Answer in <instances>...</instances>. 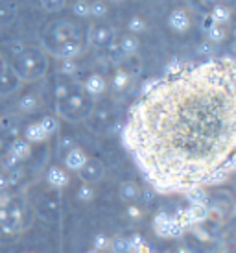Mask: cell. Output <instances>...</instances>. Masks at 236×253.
<instances>
[{"label": "cell", "instance_id": "cell-1", "mask_svg": "<svg viewBox=\"0 0 236 253\" xmlns=\"http://www.w3.org/2000/svg\"><path fill=\"white\" fill-rule=\"evenodd\" d=\"M122 142L157 194H188L236 174V59L168 69L131 104Z\"/></svg>", "mask_w": 236, "mask_h": 253}, {"label": "cell", "instance_id": "cell-2", "mask_svg": "<svg viewBox=\"0 0 236 253\" xmlns=\"http://www.w3.org/2000/svg\"><path fill=\"white\" fill-rule=\"evenodd\" d=\"M41 46L48 56L67 61V59H76L83 52L85 41L74 22L56 21L44 30L41 37Z\"/></svg>", "mask_w": 236, "mask_h": 253}, {"label": "cell", "instance_id": "cell-3", "mask_svg": "<svg viewBox=\"0 0 236 253\" xmlns=\"http://www.w3.org/2000/svg\"><path fill=\"white\" fill-rule=\"evenodd\" d=\"M94 111V98L85 91L81 84L72 80H61L56 85V113L67 122L89 120Z\"/></svg>", "mask_w": 236, "mask_h": 253}, {"label": "cell", "instance_id": "cell-4", "mask_svg": "<svg viewBox=\"0 0 236 253\" xmlns=\"http://www.w3.org/2000/svg\"><path fill=\"white\" fill-rule=\"evenodd\" d=\"M32 224V211L24 194L0 190V235L17 237Z\"/></svg>", "mask_w": 236, "mask_h": 253}, {"label": "cell", "instance_id": "cell-5", "mask_svg": "<svg viewBox=\"0 0 236 253\" xmlns=\"http://www.w3.org/2000/svg\"><path fill=\"white\" fill-rule=\"evenodd\" d=\"M11 67L19 74L22 84H34L46 76L50 69L48 54L42 50V46L26 44L15 54Z\"/></svg>", "mask_w": 236, "mask_h": 253}, {"label": "cell", "instance_id": "cell-6", "mask_svg": "<svg viewBox=\"0 0 236 253\" xmlns=\"http://www.w3.org/2000/svg\"><path fill=\"white\" fill-rule=\"evenodd\" d=\"M153 231L157 233L159 237H162V239H177L187 229L177 222V218L174 214L159 212L153 218Z\"/></svg>", "mask_w": 236, "mask_h": 253}, {"label": "cell", "instance_id": "cell-7", "mask_svg": "<svg viewBox=\"0 0 236 253\" xmlns=\"http://www.w3.org/2000/svg\"><path fill=\"white\" fill-rule=\"evenodd\" d=\"M87 41H89V44L94 46V48L107 50L113 42L117 41V34H115V28L109 26L107 22H96V24H92L89 28Z\"/></svg>", "mask_w": 236, "mask_h": 253}, {"label": "cell", "instance_id": "cell-8", "mask_svg": "<svg viewBox=\"0 0 236 253\" xmlns=\"http://www.w3.org/2000/svg\"><path fill=\"white\" fill-rule=\"evenodd\" d=\"M78 176L83 183L94 185V183L102 181V177L105 176V167L104 163L96 159V157H89L81 169L78 170Z\"/></svg>", "mask_w": 236, "mask_h": 253}, {"label": "cell", "instance_id": "cell-9", "mask_svg": "<svg viewBox=\"0 0 236 253\" xmlns=\"http://www.w3.org/2000/svg\"><path fill=\"white\" fill-rule=\"evenodd\" d=\"M22 80L19 78V74L15 72V69L11 67V63L7 65L4 71L0 72V96H9L13 92L21 91Z\"/></svg>", "mask_w": 236, "mask_h": 253}, {"label": "cell", "instance_id": "cell-10", "mask_svg": "<svg viewBox=\"0 0 236 253\" xmlns=\"http://www.w3.org/2000/svg\"><path fill=\"white\" fill-rule=\"evenodd\" d=\"M168 26L174 30L175 34H187L192 26V17L187 7H175L174 11L168 15Z\"/></svg>", "mask_w": 236, "mask_h": 253}, {"label": "cell", "instance_id": "cell-11", "mask_svg": "<svg viewBox=\"0 0 236 253\" xmlns=\"http://www.w3.org/2000/svg\"><path fill=\"white\" fill-rule=\"evenodd\" d=\"M118 196L124 204H139L142 200V189L137 181L133 179H127V181H122L120 187H118Z\"/></svg>", "mask_w": 236, "mask_h": 253}, {"label": "cell", "instance_id": "cell-12", "mask_svg": "<svg viewBox=\"0 0 236 253\" xmlns=\"http://www.w3.org/2000/svg\"><path fill=\"white\" fill-rule=\"evenodd\" d=\"M87 159H89V155L85 154L81 148L72 146V148H69V150H67L63 163H65V169H67V170H70V172H78V170L85 165V161H87Z\"/></svg>", "mask_w": 236, "mask_h": 253}, {"label": "cell", "instance_id": "cell-13", "mask_svg": "<svg viewBox=\"0 0 236 253\" xmlns=\"http://www.w3.org/2000/svg\"><path fill=\"white\" fill-rule=\"evenodd\" d=\"M81 87L89 92L92 98H96V96H100V94L105 92V89H107V80H105L102 74L94 72V74H89V76L81 82Z\"/></svg>", "mask_w": 236, "mask_h": 253}, {"label": "cell", "instance_id": "cell-14", "mask_svg": "<svg viewBox=\"0 0 236 253\" xmlns=\"http://www.w3.org/2000/svg\"><path fill=\"white\" fill-rule=\"evenodd\" d=\"M46 181L52 189H63L69 185V172L63 167H52L46 174Z\"/></svg>", "mask_w": 236, "mask_h": 253}, {"label": "cell", "instance_id": "cell-15", "mask_svg": "<svg viewBox=\"0 0 236 253\" xmlns=\"http://www.w3.org/2000/svg\"><path fill=\"white\" fill-rule=\"evenodd\" d=\"M131 80H133L131 72L125 71L124 67H118L117 71H115V74H113V78H111V87L117 92H124L125 89L129 87Z\"/></svg>", "mask_w": 236, "mask_h": 253}, {"label": "cell", "instance_id": "cell-16", "mask_svg": "<svg viewBox=\"0 0 236 253\" xmlns=\"http://www.w3.org/2000/svg\"><path fill=\"white\" fill-rule=\"evenodd\" d=\"M17 17V6L9 0H0V28H6Z\"/></svg>", "mask_w": 236, "mask_h": 253}, {"label": "cell", "instance_id": "cell-17", "mask_svg": "<svg viewBox=\"0 0 236 253\" xmlns=\"http://www.w3.org/2000/svg\"><path fill=\"white\" fill-rule=\"evenodd\" d=\"M208 13L214 19L216 24H223V26H227L231 22V19H233V9H231L227 4H222V2H220V4H214Z\"/></svg>", "mask_w": 236, "mask_h": 253}, {"label": "cell", "instance_id": "cell-18", "mask_svg": "<svg viewBox=\"0 0 236 253\" xmlns=\"http://www.w3.org/2000/svg\"><path fill=\"white\" fill-rule=\"evenodd\" d=\"M117 42H118V48L122 50L124 56H133V54L139 52L140 41H139V37L133 36V34H124Z\"/></svg>", "mask_w": 236, "mask_h": 253}, {"label": "cell", "instance_id": "cell-19", "mask_svg": "<svg viewBox=\"0 0 236 253\" xmlns=\"http://www.w3.org/2000/svg\"><path fill=\"white\" fill-rule=\"evenodd\" d=\"M48 137L50 135L46 133V129H44V126L41 124V120L32 124V126L26 129V141L28 142H41V141H44V139H48Z\"/></svg>", "mask_w": 236, "mask_h": 253}, {"label": "cell", "instance_id": "cell-20", "mask_svg": "<svg viewBox=\"0 0 236 253\" xmlns=\"http://www.w3.org/2000/svg\"><path fill=\"white\" fill-rule=\"evenodd\" d=\"M148 30V22L144 17L140 15H133L131 19L127 21V34H133V36L139 37L140 34H144Z\"/></svg>", "mask_w": 236, "mask_h": 253}, {"label": "cell", "instance_id": "cell-21", "mask_svg": "<svg viewBox=\"0 0 236 253\" xmlns=\"http://www.w3.org/2000/svg\"><path fill=\"white\" fill-rule=\"evenodd\" d=\"M205 37H207L208 42L220 44V42H223L225 41V37H227V28H225L223 24H214L212 28L205 32Z\"/></svg>", "mask_w": 236, "mask_h": 253}, {"label": "cell", "instance_id": "cell-22", "mask_svg": "<svg viewBox=\"0 0 236 253\" xmlns=\"http://www.w3.org/2000/svg\"><path fill=\"white\" fill-rule=\"evenodd\" d=\"M109 11V6L105 0H90V15L89 17H94V19H102L104 15H107Z\"/></svg>", "mask_w": 236, "mask_h": 253}, {"label": "cell", "instance_id": "cell-23", "mask_svg": "<svg viewBox=\"0 0 236 253\" xmlns=\"http://www.w3.org/2000/svg\"><path fill=\"white\" fill-rule=\"evenodd\" d=\"M185 198L188 200V204L190 205H197V204H207V190L205 189H197V190H192V192H188L185 194Z\"/></svg>", "mask_w": 236, "mask_h": 253}, {"label": "cell", "instance_id": "cell-24", "mask_svg": "<svg viewBox=\"0 0 236 253\" xmlns=\"http://www.w3.org/2000/svg\"><path fill=\"white\" fill-rule=\"evenodd\" d=\"M109 250H113V253H129V239H124V237L113 239Z\"/></svg>", "mask_w": 236, "mask_h": 253}, {"label": "cell", "instance_id": "cell-25", "mask_svg": "<svg viewBox=\"0 0 236 253\" xmlns=\"http://www.w3.org/2000/svg\"><path fill=\"white\" fill-rule=\"evenodd\" d=\"M65 6H67V0H41V7L48 13L61 11Z\"/></svg>", "mask_w": 236, "mask_h": 253}, {"label": "cell", "instance_id": "cell-26", "mask_svg": "<svg viewBox=\"0 0 236 253\" xmlns=\"http://www.w3.org/2000/svg\"><path fill=\"white\" fill-rule=\"evenodd\" d=\"M74 15H78L79 19H85L90 15V0H78L74 4Z\"/></svg>", "mask_w": 236, "mask_h": 253}, {"label": "cell", "instance_id": "cell-27", "mask_svg": "<svg viewBox=\"0 0 236 253\" xmlns=\"http://www.w3.org/2000/svg\"><path fill=\"white\" fill-rule=\"evenodd\" d=\"M78 198H79L81 202H90V200L94 198V189H92V185H89V183H81V187L78 189Z\"/></svg>", "mask_w": 236, "mask_h": 253}, {"label": "cell", "instance_id": "cell-28", "mask_svg": "<svg viewBox=\"0 0 236 253\" xmlns=\"http://www.w3.org/2000/svg\"><path fill=\"white\" fill-rule=\"evenodd\" d=\"M142 214H144V211H142V207H140L139 204H129L127 205V216L133 218V220H140L142 218Z\"/></svg>", "mask_w": 236, "mask_h": 253}, {"label": "cell", "instance_id": "cell-29", "mask_svg": "<svg viewBox=\"0 0 236 253\" xmlns=\"http://www.w3.org/2000/svg\"><path fill=\"white\" fill-rule=\"evenodd\" d=\"M37 107V100L34 96H26L24 100H21V109L22 111H34Z\"/></svg>", "mask_w": 236, "mask_h": 253}, {"label": "cell", "instance_id": "cell-30", "mask_svg": "<svg viewBox=\"0 0 236 253\" xmlns=\"http://www.w3.org/2000/svg\"><path fill=\"white\" fill-rule=\"evenodd\" d=\"M109 244H111V240L105 239L104 235H100V237H96L94 248H96V250H100V252H104V250H109Z\"/></svg>", "mask_w": 236, "mask_h": 253}, {"label": "cell", "instance_id": "cell-31", "mask_svg": "<svg viewBox=\"0 0 236 253\" xmlns=\"http://www.w3.org/2000/svg\"><path fill=\"white\" fill-rule=\"evenodd\" d=\"M214 24H216V22H214V19L210 17V13H205V15H203V19H201V30H203V34H205L207 30L212 28Z\"/></svg>", "mask_w": 236, "mask_h": 253}, {"label": "cell", "instance_id": "cell-32", "mask_svg": "<svg viewBox=\"0 0 236 253\" xmlns=\"http://www.w3.org/2000/svg\"><path fill=\"white\" fill-rule=\"evenodd\" d=\"M131 253H152V246L148 244L146 240H142L139 246H135L133 248V252Z\"/></svg>", "mask_w": 236, "mask_h": 253}, {"label": "cell", "instance_id": "cell-33", "mask_svg": "<svg viewBox=\"0 0 236 253\" xmlns=\"http://www.w3.org/2000/svg\"><path fill=\"white\" fill-rule=\"evenodd\" d=\"M7 65H9V63H7V59L4 57V54H0V72L4 71Z\"/></svg>", "mask_w": 236, "mask_h": 253}, {"label": "cell", "instance_id": "cell-34", "mask_svg": "<svg viewBox=\"0 0 236 253\" xmlns=\"http://www.w3.org/2000/svg\"><path fill=\"white\" fill-rule=\"evenodd\" d=\"M231 52H233V54L236 56V39L233 42H231Z\"/></svg>", "mask_w": 236, "mask_h": 253}, {"label": "cell", "instance_id": "cell-35", "mask_svg": "<svg viewBox=\"0 0 236 253\" xmlns=\"http://www.w3.org/2000/svg\"><path fill=\"white\" fill-rule=\"evenodd\" d=\"M89 253H104V252H100V250H96V248H92Z\"/></svg>", "mask_w": 236, "mask_h": 253}, {"label": "cell", "instance_id": "cell-36", "mask_svg": "<svg viewBox=\"0 0 236 253\" xmlns=\"http://www.w3.org/2000/svg\"><path fill=\"white\" fill-rule=\"evenodd\" d=\"M207 2H210V4H220L222 0H207Z\"/></svg>", "mask_w": 236, "mask_h": 253}, {"label": "cell", "instance_id": "cell-37", "mask_svg": "<svg viewBox=\"0 0 236 253\" xmlns=\"http://www.w3.org/2000/svg\"><path fill=\"white\" fill-rule=\"evenodd\" d=\"M233 36H235V39H236V22L233 24Z\"/></svg>", "mask_w": 236, "mask_h": 253}, {"label": "cell", "instance_id": "cell-38", "mask_svg": "<svg viewBox=\"0 0 236 253\" xmlns=\"http://www.w3.org/2000/svg\"><path fill=\"white\" fill-rule=\"evenodd\" d=\"M233 214L236 216V202H235V205H233Z\"/></svg>", "mask_w": 236, "mask_h": 253}]
</instances>
